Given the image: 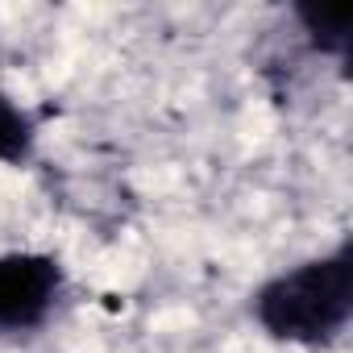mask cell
<instances>
[{
	"label": "cell",
	"instance_id": "2",
	"mask_svg": "<svg viewBox=\"0 0 353 353\" xmlns=\"http://www.w3.org/2000/svg\"><path fill=\"white\" fill-rule=\"evenodd\" d=\"M63 262L54 254H0V336L38 328L63 295Z\"/></svg>",
	"mask_w": 353,
	"mask_h": 353
},
{
	"label": "cell",
	"instance_id": "1",
	"mask_svg": "<svg viewBox=\"0 0 353 353\" xmlns=\"http://www.w3.org/2000/svg\"><path fill=\"white\" fill-rule=\"evenodd\" d=\"M250 312L270 341L303 349L332 345L353 316V241L266 279Z\"/></svg>",
	"mask_w": 353,
	"mask_h": 353
},
{
	"label": "cell",
	"instance_id": "3",
	"mask_svg": "<svg viewBox=\"0 0 353 353\" xmlns=\"http://www.w3.org/2000/svg\"><path fill=\"white\" fill-rule=\"evenodd\" d=\"M295 21L303 26L312 50L320 54H332V59H345L349 54V30H353V9L341 5V9H324V5H295Z\"/></svg>",
	"mask_w": 353,
	"mask_h": 353
},
{
	"label": "cell",
	"instance_id": "4",
	"mask_svg": "<svg viewBox=\"0 0 353 353\" xmlns=\"http://www.w3.org/2000/svg\"><path fill=\"white\" fill-rule=\"evenodd\" d=\"M34 137H38L34 117L9 92H0V162H26L34 150Z\"/></svg>",
	"mask_w": 353,
	"mask_h": 353
}]
</instances>
